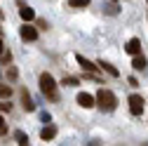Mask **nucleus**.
<instances>
[{
	"mask_svg": "<svg viewBox=\"0 0 148 146\" xmlns=\"http://www.w3.org/2000/svg\"><path fill=\"white\" fill-rule=\"evenodd\" d=\"M19 14H21V19H24V21H33V19H35V10H33L31 5L21 3V0H19Z\"/></svg>",
	"mask_w": 148,
	"mask_h": 146,
	"instance_id": "39448f33",
	"label": "nucleus"
},
{
	"mask_svg": "<svg viewBox=\"0 0 148 146\" xmlns=\"http://www.w3.org/2000/svg\"><path fill=\"white\" fill-rule=\"evenodd\" d=\"M0 111H12V104H7V101H3V104H0Z\"/></svg>",
	"mask_w": 148,
	"mask_h": 146,
	"instance_id": "6ab92c4d",
	"label": "nucleus"
},
{
	"mask_svg": "<svg viewBox=\"0 0 148 146\" xmlns=\"http://www.w3.org/2000/svg\"><path fill=\"white\" fill-rule=\"evenodd\" d=\"M61 85H68V87H75V85H80V80H78V78H73V76H68V78H64V80H61Z\"/></svg>",
	"mask_w": 148,
	"mask_h": 146,
	"instance_id": "4468645a",
	"label": "nucleus"
},
{
	"mask_svg": "<svg viewBox=\"0 0 148 146\" xmlns=\"http://www.w3.org/2000/svg\"><path fill=\"white\" fill-rule=\"evenodd\" d=\"M146 3H148V0H146Z\"/></svg>",
	"mask_w": 148,
	"mask_h": 146,
	"instance_id": "b1692460",
	"label": "nucleus"
},
{
	"mask_svg": "<svg viewBox=\"0 0 148 146\" xmlns=\"http://www.w3.org/2000/svg\"><path fill=\"white\" fill-rule=\"evenodd\" d=\"M78 104H80L82 108H92V106H97V97H92V94H87V92H80V94H78Z\"/></svg>",
	"mask_w": 148,
	"mask_h": 146,
	"instance_id": "423d86ee",
	"label": "nucleus"
},
{
	"mask_svg": "<svg viewBox=\"0 0 148 146\" xmlns=\"http://www.w3.org/2000/svg\"><path fill=\"white\" fill-rule=\"evenodd\" d=\"M40 137H42L45 141H49V139H54V137H57V127H54V125H45L42 130H40Z\"/></svg>",
	"mask_w": 148,
	"mask_h": 146,
	"instance_id": "1a4fd4ad",
	"label": "nucleus"
},
{
	"mask_svg": "<svg viewBox=\"0 0 148 146\" xmlns=\"http://www.w3.org/2000/svg\"><path fill=\"white\" fill-rule=\"evenodd\" d=\"M7 76H10V78H12V80H14V78H16V68H14V66H10V68H7Z\"/></svg>",
	"mask_w": 148,
	"mask_h": 146,
	"instance_id": "a211bd4d",
	"label": "nucleus"
},
{
	"mask_svg": "<svg viewBox=\"0 0 148 146\" xmlns=\"http://www.w3.org/2000/svg\"><path fill=\"white\" fill-rule=\"evenodd\" d=\"M0 33H3V26H0Z\"/></svg>",
	"mask_w": 148,
	"mask_h": 146,
	"instance_id": "412c9836",
	"label": "nucleus"
},
{
	"mask_svg": "<svg viewBox=\"0 0 148 146\" xmlns=\"http://www.w3.org/2000/svg\"><path fill=\"white\" fill-rule=\"evenodd\" d=\"M7 132V125H5V120H3V116H0V137H3Z\"/></svg>",
	"mask_w": 148,
	"mask_h": 146,
	"instance_id": "f3484780",
	"label": "nucleus"
},
{
	"mask_svg": "<svg viewBox=\"0 0 148 146\" xmlns=\"http://www.w3.org/2000/svg\"><path fill=\"white\" fill-rule=\"evenodd\" d=\"M75 61H78V64H80V66H82L87 73H94V71H97V66H99V64H92L89 59H85L82 54H75Z\"/></svg>",
	"mask_w": 148,
	"mask_h": 146,
	"instance_id": "6e6552de",
	"label": "nucleus"
},
{
	"mask_svg": "<svg viewBox=\"0 0 148 146\" xmlns=\"http://www.w3.org/2000/svg\"><path fill=\"white\" fill-rule=\"evenodd\" d=\"M0 17H3V10H0Z\"/></svg>",
	"mask_w": 148,
	"mask_h": 146,
	"instance_id": "4be33fe9",
	"label": "nucleus"
},
{
	"mask_svg": "<svg viewBox=\"0 0 148 146\" xmlns=\"http://www.w3.org/2000/svg\"><path fill=\"white\" fill-rule=\"evenodd\" d=\"M127 101H129V113H132V116H141V113H143V104H146V101H143V97L132 94Z\"/></svg>",
	"mask_w": 148,
	"mask_h": 146,
	"instance_id": "7ed1b4c3",
	"label": "nucleus"
},
{
	"mask_svg": "<svg viewBox=\"0 0 148 146\" xmlns=\"http://www.w3.org/2000/svg\"><path fill=\"white\" fill-rule=\"evenodd\" d=\"M19 35H21V40H26V43H33V40H38V31H35L28 21L19 28Z\"/></svg>",
	"mask_w": 148,
	"mask_h": 146,
	"instance_id": "20e7f679",
	"label": "nucleus"
},
{
	"mask_svg": "<svg viewBox=\"0 0 148 146\" xmlns=\"http://www.w3.org/2000/svg\"><path fill=\"white\" fill-rule=\"evenodd\" d=\"M97 106L101 108V111H115V106H118V99L115 94L110 92V90H99L97 92Z\"/></svg>",
	"mask_w": 148,
	"mask_h": 146,
	"instance_id": "f257e3e1",
	"label": "nucleus"
},
{
	"mask_svg": "<svg viewBox=\"0 0 148 146\" xmlns=\"http://www.w3.org/2000/svg\"><path fill=\"white\" fill-rule=\"evenodd\" d=\"M132 68H134V71H141V68H146V59L141 57V54H136V57L132 59Z\"/></svg>",
	"mask_w": 148,
	"mask_h": 146,
	"instance_id": "f8f14e48",
	"label": "nucleus"
},
{
	"mask_svg": "<svg viewBox=\"0 0 148 146\" xmlns=\"http://www.w3.org/2000/svg\"><path fill=\"white\" fill-rule=\"evenodd\" d=\"M14 137H16V141H19L21 146H26V144H28V137H26L21 130H19V132H14Z\"/></svg>",
	"mask_w": 148,
	"mask_h": 146,
	"instance_id": "dca6fc26",
	"label": "nucleus"
},
{
	"mask_svg": "<svg viewBox=\"0 0 148 146\" xmlns=\"http://www.w3.org/2000/svg\"><path fill=\"white\" fill-rule=\"evenodd\" d=\"M68 5H71V7H87L89 0H68Z\"/></svg>",
	"mask_w": 148,
	"mask_h": 146,
	"instance_id": "2eb2a0df",
	"label": "nucleus"
},
{
	"mask_svg": "<svg viewBox=\"0 0 148 146\" xmlns=\"http://www.w3.org/2000/svg\"><path fill=\"white\" fill-rule=\"evenodd\" d=\"M127 54H132V57H136V54H141V40L139 38H132V40H129L127 43Z\"/></svg>",
	"mask_w": 148,
	"mask_h": 146,
	"instance_id": "0eeeda50",
	"label": "nucleus"
},
{
	"mask_svg": "<svg viewBox=\"0 0 148 146\" xmlns=\"http://www.w3.org/2000/svg\"><path fill=\"white\" fill-rule=\"evenodd\" d=\"M99 66H101V68H103V71L108 73V76H113V78H118V76H120V71H118V68H115L113 64H108V61H103V59L99 61Z\"/></svg>",
	"mask_w": 148,
	"mask_h": 146,
	"instance_id": "9b49d317",
	"label": "nucleus"
},
{
	"mask_svg": "<svg viewBox=\"0 0 148 146\" xmlns=\"http://www.w3.org/2000/svg\"><path fill=\"white\" fill-rule=\"evenodd\" d=\"M10 97H12V87L0 85V99H10Z\"/></svg>",
	"mask_w": 148,
	"mask_h": 146,
	"instance_id": "ddd939ff",
	"label": "nucleus"
},
{
	"mask_svg": "<svg viewBox=\"0 0 148 146\" xmlns=\"http://www.w3.org/2000/svg\"><path fill=\"white\" fill-rule=\"evenodd\" d=\"M21 104H24V111H26V113H31V111H35V104L31 101V97H28V92H26V90H24V92H21Z\"/></svg>",
	"mask_w": 148,
	"mask_h": 146,
	"instance_id": "9d476101",
	"label": "nucleus"
},
{
	"mask_svg": "<svg viewBox=\"0 0 148 146\" xmlns=\"http://www.w3.org/2000/svg\"><path fill=\"white\" fill-rule=\"evenodd\" d=\"M113 3H118V0H113Z\"/></svg>",
	"mask_w": 148,
	"mask_h": 146,
	"instance_id": "5701e85b",
	"label": "nucleus"
},
{
	"mask_svg": "<svg viewBox=\"0 0 148 146\" xmlns=\"http://www.w3.org/2000/svg\"><path fill=\"white\" fill-rule=\"evenodd\" d=\"M40 92L47 97V99H57V80H54L49 73H42L40 76Z\"/></svg>",
	"mask_w": 148,
	"mask_h": 146,
	"instance_id": "f03ea898",
	"label": "nucleus"
},
{
	"mask_svg": "<svg viewBox=\"0 0 148 146\" xmlns=\"http://www.w3.org/2000/svg\"><path fill=\"white\" fill-rule=\"evenodd\" d=\"M3 50H5V47H3V40H0V54H3Z\"/></svg>",
	"mask_w": 148,
	"mask_h": 146,
	"instance_id": "aec40b11",
	"label": "nucleus"
}]
</instances>
